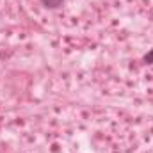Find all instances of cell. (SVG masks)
I'll use <instances>...</instances> for the list:
<instances>
[{"label":"cell","mask_w":153,"mask_h":153,"mask_svg":"<svg viewBox=\"0 0 153 153\" xmlns=\"http://www.w3.org/2000/svg\"><path fill=\"white\" fill-rule=\"evenodd\" d=\"M143 62H144V64H153V48L148 52V53H144V57H143Z\"/></svg>","instance_id":"2"},{"label":"cell","mask_w":153,"mask_h":153,"mask_svg":"<svg viewBox=\"0 0 153 153\" xmlns=\"http://www.w3.org/2000/svg\"><path fill=\"white\" fill-rule=\"evenodd\" d=\"M41 2V5H45L46 9H59L62 4H64V0H39Z\"/></svg>","instance_id":"1"}]
</instances>
